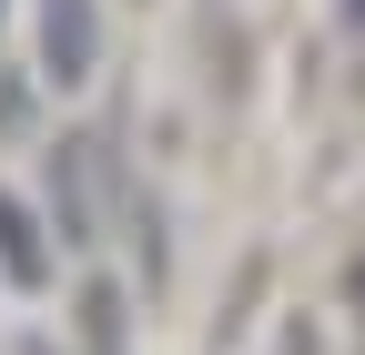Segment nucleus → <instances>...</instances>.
<instances>
[{"instance_id": "obj_1", "label": "nucleus", "mask_w": 365, "mask_h": 355, "mask_svg": "<svg viewBox=\"0 0 365 355\" xmlns=\"http://www.w3.org/2000/svg\"><path fill=\"white\" fill-rule=\"evenodd\" d=\"M91 51H102L91 0H41V61H51V81H91Z\"/></svg>"}, {"instance_id": "obj_2", "label": "nucleus", "mask_w": 365, "mask_h": 355, "mask_svg": "<svg viewBox=\"0 0 365 355\" xmlns=\"http://www.w3.org/2000/svg\"><path fill=\"white\" fill-rule=\"evenodd\" d=\"M81 335H91V355H122V294H112V284L81 294Z\"/></svg>"}, {"instance_id": "obj_3", "label": "nucleus", "mask_w": 365, "mask_h": 355, "mask_svg": "<svg viewBox=\"0 0 365 355\" xmlns=\"http://www.w3.org/2000/svg\"><path fill=\"white\" fill-rule=\"evenodd\" d=\"M0 264H11V284H41V244H31V224L11 203H0Z\"/></svg>"}, {"instance_id": "obj_4", "label": "nucleus", "mask_w": 365, "mask_h": 355, "mask_svg": "<svg viewBox=\"0 0 365 355\" xmlns=\"http://www.w3.org/2000/svg\"><path fill=\"white\" fill-rule=\"evenodd\" d=\"M345 21H355V31H365V0H345Z\"/></svg>"}, {"instance_id": "obj_5", "label": "nucleus", "mask_w": 365, "mask_h": 355, "mask_svg": "<svg viewBox=\"0 0 365 355\" xmlns=\"http://www.w3.org/2000/svg\"><path fill=\"white\" fill-rule=\"evenodd\" d=\"M355 294H365V264H355Z\"/></svg>"}]
</instances>
